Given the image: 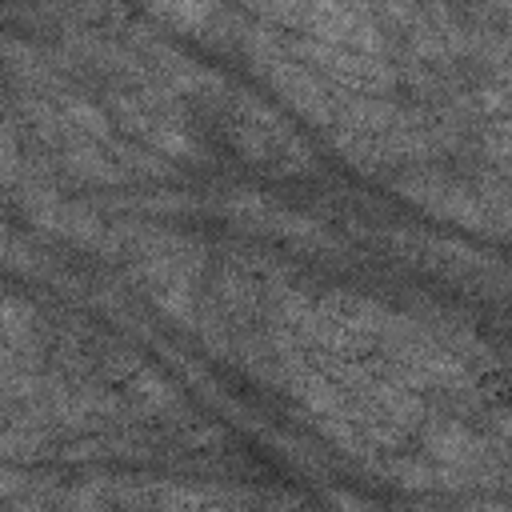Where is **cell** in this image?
Returning a JSON list of instances; mask_svg holds the SVG:
<instances>
[{"label": "cell", "instance_id": "4", "mask_svg": "<svg viewBox=\"0 0 512 512\" xmlns=\"http://www.w3.org/2000/svg\"><path fill=\"white\" fill-rule=\"evenodd\" d=\"M392 192L400 200L416 204L420 212L436 216V220L460 224L464 232H480V236H492V240H504V232H508V228H500L492 220V212L480 204V196L468 184H460V180H452L444 172L412 168V172H404V176L392 180Z\"/></svg>", "mask_w": 512, "mask_h": 512}, {"label": "cell", "instance_id": "11", "mask_svg": "<svg viewBox=\"0 0 512 512\" xmlns=\"http://www.w3.org/2000/svg\"><path fill=\"white\" fill-rule=\"evenodd\" d=\"M120 384H124V396L132 400V408L140 416H152V420H184L188 416V404L176 392V384L168 376H160L156 368H148L144 360Z\"/></svg>", "mask_w": 512, "mask_h": 512}, {"label": "cell", "instance_id": "18", "mask_svg": "<svg viewBox=\"0 0 512 512\" xmlns=\"http://www.w3.org/2000/svg\"><path fill=\"white\" fill-rule=\"evenodd\" d=\"M24 168V152H20V136L12 128L8 116H0V188H12L20 180Z\"/></svg>", "mask_w": 512, "mask_h": 512}, {"label": "cell", "instance_id": "20", "mask_svg": "<svg viewBox=\"0 0 512 512\" xmlns=\"http://www.w3.org/2000/svg\"><path fill=\"white\" fill-rule=\"evenodd\" d=\"M480 144L488 160L496 164V172H508V120L504 116H492V124L480 128Z\"/></svg>", "mask_w": 512, "mask_h": 512}, {"label": "cell", "instance_id": "17", "mask_svg": "<svg viewBox=\"0 0 512 512\" xmlns=\"http://www.w3.org/2000/svg\"><path fill=\"white\" fill-rule=\"evenodd\" d=\"M384 472L392 476V484H400L408 492H432L436 488V464L428 456H396Z\"/></svg>", "mask_w": 512, "mask_h": 512}, {"label": "cell", "instance_id": "21", "mask_svg": "<svg viewBox=\"0 0 512 512\" xmlns=\"http://www.w3.org/2000/svg\"><path fill=\"white\" fill-rule=\"evenodd\" d=\"M484 4H492L496 12H504V8H508V0H484Z\"/></svg>", "mask_w": 512, "mask_h": 512}, {"label": "cell", "instance_id": "19", "mask_svg": "<svg viewBox=\"0 0 512 512\" xmlns=\"http://www.w3.org/2000/svg\"><path fill=\"white\" fill-rule=\"evenodd\" d=\"M372 8H376V16H380V24H384L388 32H400V36L424 16L420 0H372Z\"/></svg>", "mask_w": 512, "mask_h": 512}, {"label": "cell", "instance_id": "7", "mask_svg": "<svg viewBox=\"0 0 512 512\" xmlns=\"http://www.w3.org/2000/svg\"><path fill=\"white\" fill-rule=\"evenodd\" d=\"M420 444L424 456L460 472H472L480 484H504V456L488 448L484 436H476L468 424L448 416H424L420 420Z\"/></svg>", "mask_w": 512, "mask_h": 512}, {"label": "cell", "instance_id": "12", "mask_svg": "<svg viewBox=\"0 0 512 512\" xmlns=\"http://www.w3.org/2000/svg\"><path fill=\"white\" fill-rule=\"evenodd\" d=\"M140 4L156 24L184 36H204L224 20L220 0H140Z\"/></svg>", "mask_w": 512, "mask_h": 512}, {"label": "cell", "instance_id": "15", "mask_svg": "<svg viewBox=\"0 0 512 512\" xmlns=\"http://www.w3.org/2000/svg\"><path fill=\"white\" fill-rule=\"evenodd\" d=\"M96 208H116V212H160V216H184L196 212L200 204L188 192H148V196H96Z\"/></svg>", "mask_w": 512, "mask_h": 512}, {"label": "cell", "instance_id": "16", "mask_svg": "<svg viewBox=\"0 0 512 512\" xmlns=\"http://www.w3.org/2000/svg\"><path fill=\"white\" fill-rule=\"evenodd\" d=\"M0 268H12V272L32 276V280L48 276V260H44V252L28 248V244L16 240L12 232H0Z\"/></svg>", "mask_w": 512, "mask_h": 512}, {"label": "cell", "instance_id": "3", "mask_svg": "<svg viewBox=\"0 0 512 512\" xmlns=\"http://www.w3.org/2000/svg\"><path fill=\"white\" fill-rule=\"evenodd\" d=\"M280 44L288 56H296L300 64H308L324 84L344 88V92H364V96H392V88L400 84V72L388 56H368L356 48H340V44H324L300 32H280Z\"/></svg>", "mask_w": 512, "mask_h": 512}, {"label": "cell", "instance_id": "5", "mask_svg": "<svg viewBox=\"0 0 512 512\" xmlns=\"http://www.w3.org/2000/svg\"><path fill=\"white\" fill-rule=\"evenodd\" d=\"M220 216H228L236 228L244 232H260V236H276V240H288L296 248H316V252H332L340 248V240L312 216L304 212H292V208H276L268 204L260 192L252 188H232L228 196L216 200Z\"/></svg>", "mask_w": 512, "mask_h": 512}, {"label": "cell", "instance_id": "13", "mask_svg": "<svg viewBox=\"0 0 512 512\" xmlns=\"http://www.w3.org/2000/svg\"><path fill=\"white\" fill-rule=\"evenodd\" d=\"M0 344L16 352H40V316L32 304L0 292Z\"/></svg>", "mask_w": 512, "mask_h": 512}, {"label": "cell", "instance_id": "2", "mask_svg": "<svg viewBox=\"0 0 512 512\" xmlns=\"http://www.w3.org/2000/svg\"><path fill=\"white\" fill-rule=\"evenodd\" d=\"M312 364H316L324 376H332L360 408H368L372 416H384L388 424H396V428H404V432H416L420 420L428 416L420 392L408 388L384 356L364 364L360 356H328V352H316Z\"/></svg>", "mask_w": 512, "mask_h": 512}, {"label": "cell", "instance_id": "10", "mask_svg": "<svg viewBox=\"0 0 512 512\" xmlns=\"http://www.w3.org/2000/svg\"><path fill=\"white\" fill-rule=\"evenodd\" d=\"M52 156H56V168H64L68 176H76L84 184H96V188H120V184H128V168L104 144H96L88 136L68 140Z\"/></svg>", "mask_w": 512, "mask_h": 512}, {"label": "cell", "instance_id": "1", "mask_svg": "<svg viewBox=\"0 0 512 512\" xmlns=\"http://www.w3.org/2000/svg\"><path fill=\"white\" fill-rule=\"evenodd\" d=\"M248 8L272 28L392 60V40L372 0H248Z\"/></svg>", "mask_w": 512, "mask_h": 512}, {"label": "cell", "instance_id": "6", "mask_svg": "<svg viewBox=\"0 0 512 512\" xmlns=\"http://www.w3.org/2000/svg\"><path fill=\"white\" fill-rule=\"evenodd\" d=\"M104 112H108V120H112L116 128H124L128 140L152 148L156 156L204 164V148H200L196 136L188 132V120H172V116H160V112L144 108L128 88H108V92H104Z\"/></svg>", "mask_w": 512, "mask_h": 512}, {"label": "cell", "instance_id": "14", "mask_svg": "<svg viewBox=\"0 0 512 512\" xmlns=\"http://www.w3.org/2000/svg\"><path fill=\"white\" fill-rule=\"evenodd\" d=\"M0 504H56L52 496V476H32L24 468H16V460H0Z\"/></svg>", "mask_w": 512, "mask_h": 512}, {"label": "cell", "instance_id": "9", "mask_svg": "<svg viewBox=\"0 0 512 512\" xmlns=\"http://www.w3.org/2000/svg\"><path fill=\"white\" fill-rule=\"evenodd\" d=\"M336 324H344L348 332H356V336H364V340H372V344H380L388 332H396V324L404 320V312H392V308H384L380 300H368V296H356V292H344V288H332V292H324L320 300H316Z\"/></svg>", "mask_w": 512, "mask_h": 512}, {"label": "cell", "instance_id": "8", "mask_svg": "<svg viewBox=\"0 0 512 512\" xmlns=\"http://www.w3.org/2000/svg\"><path fill=\"white\" fill-rule=\"evenodd\" d=\"M124 40L144 56V64L156 72V80L164 88H172L176 96L184 100H208V96H224L228 92V80L196 60H188L180 48H172L168 40H160L148 24H124Z\"/></svg>", "mask_w": 512, "mask_h": 512}]
</instances>
